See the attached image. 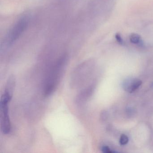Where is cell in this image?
Masks as SVG:
<instances>
[{
    "label": "cell",
    "instance_id": "1",
    "mask_svg": "<svg viewBox=\"0 0 153 153\" xmlns=\"http://www.w3.org/2000/svg\"><path fill=\"white\" fill-rule=\"evenodd\" d=\"M68 62L67 55H62L54 63L47 75L44 85L45 94L49 96L53 93L60 82Z\"/></svg>",
    "mask_w": 153,
    "mask_h": 153
},
{
    "label": "cell",
    "instance_id": "2",
    "mask_svg": "<svg viewBox=\"0 0 153 153\" xmlns=\"http://www.w3.org/2000/svg\"><path fill=\"white\" fill-rule=\"evenodd\" d=\"M90 62L86 61L75 68L71 73L70 78V84L72 88H79L85 84L90 71Z\"/></svg>",
    "mask_w": 153,
    "mask_h": 153
},
{
    "label": "cell",
    "instance_id": "3",
    "mask_svg": "<svg viewBox=\"0 0 153 153\" xmlns=\"http://www.w3.org/2000/svg\"><path fill=\"white\" fill-rule=\"evenodd\" d=\"M28 18L27 16L21 17L18 20L8 32L5 43L8 47L14 44L24 33L28 26Z\"/></svg>",
    "mask_w": 153,
    "mask_h": 153
},
{
    "label": "cell",
    "instance_id": "4",
    "mask_svg": "<svg viewBox=\"0 0 153 153\" xmlns=\"http://www.w3.org/2000/svg\"><path fill=\"white\" fill-rule=\"evenodd\" d=\"M6 101H0V117H1V128L2 133L8 134L11 129V123L9 113V104Z\"/></svg>",
    "mask_w": 153,
    "mask_h": 153
},
{
    "label": "cell",
    "instance_id": "5",
    "mask_svg": "<svg viewBox=\"0 0 153 153\" xmlns=\"http://www.w3.org/2000/svg\"><path fill=\"white\" fill-rule=\"evenodd\" d=\"M92 87H88L84 88L79 93L76 97V102L77 104L81 105L84 104L90 96L92 93Z\"/></svg>",
    "mask_w": 153,
    "mask_h": 153
},
{
    "label": "cell",
    "instance_id": "6",
    "mask_svg": "<svg viewBox=\"0 0 153 153\" xmlns=\"http://www.w3.org/2000/svg\"><path fill=\"white\" fill-rule=\"evenodd\" d=\"M142 84L141 80L138 79H128L124 81L123 88L129 93L136 91Z\"/></svg>",
    "mask_w": 153,
    "mask_h": 153
},
{
    "label": "cell",
    "instance_id": "7",
    "mask_svg": "<svg viewBox=\"0 0 153 153\" xmlns=\"http://www.w3.org/2000/svg\"><path fill=\"white\" fill-rule=\"evenodd\" d=\"M129 40L133 44L141 45L143 44V40L141 36L136 33H132L129 36Z\"/></svg>",
    "mask_w": 153,
    "mask_h": 153
},
{
    "label": "cell",
    "instance_id": "8",
    "mask_svg": "<svg viewBox=\"0 0 153 153\" xmlns=\"http://www.w3.org/2000/svg\"><path fill=\"white\" fill-rule=\"evenodd\" d=\"M128 142V138L125 134H122L120 138V144L121 145H125Z\"/></svg>",
    "mask_w": 153,
    "mask_h": 153
},
{
    "label": "cell",
    "instance_id": "9",
    "mask_svg": "<svg viewBox=\"0 0 153 153\" xmlns=\"http://www.w3.org/2000/svg\"><path fill=\"white\" fill-rule=\"evenodd\" d=\"M115 38H116V41H117L118 43L120 44H123L124 41L122 37L121 36L120 34V33H116L115 35Z\"/></svg>",
    "mask_w": 153,
    "mask_h": 153
},
{
    "label": "cell",
    "instance_id": "10",
    "mask_svg": "<svg viewBox=\"0 0 153 153\" xmlns=\"http://www.w3.org/2000/svg\"><path fill=\"white\" fill-rule=\"evenodd\" d=\"M102 150L103 153H112L114 152V151H111V149L106 146H103L102 149Z\"/></svg>",
    "mask_w": 153,
    "mask_h": 153
}]
</instances>
